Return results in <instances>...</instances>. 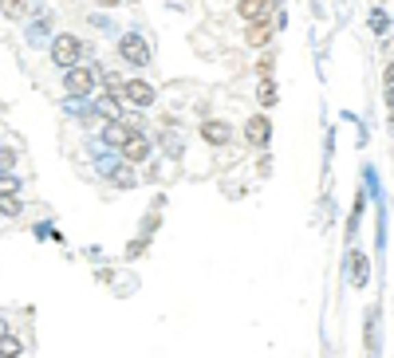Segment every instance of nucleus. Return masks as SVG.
Wrapping results in <instances>:
<instances>
[{
	"label": "nucleus",
	"mask_w": 394,
	"mask_h": 358,
	"mask_svg": "<svg viewBox=\"0 0 394 358\" xmlns=\"http://www.w3.org/2000/svg\"><path fill=\"white\" fill-rule=\"evenodd\" d=\"M63 91L71 94V99H91V94L99 91V67H95V63L67 67V71H63Z\"/></svg>",
	"instance_id": "1"
},
{
	"label": "nucleus",
	"mask_w": 394,
	"mask_h": 358,
	"mask_svg": "<svg viewBox=\"0 0 394 358\" xmlns=\"http://www.w3.org/2000/svg\"><path fill=\"white\" fill-rule=\"evenodd\" d=\"M47 51H51V63H56L60 71H67V67H75L79 55H83V40L71 36V31H56V36L47 40Z\"/></svg>",
	"instance_id": "2"
},
{
	"label": "nucleus",
	"mask_w": 394,
	"mask_h": 358,
	"mask_svg": "<svg viewBox=\"0 0 394 358\" xmlns=\"http://www.w3.org/2000/svg\"><path fill=\"white\" fill-rule=\"evenodd\" d=\"M119 60H123L126 67H150V44L142 40V31L119 36Z\"/></svg>",
	"instance_id": "3"
},
{
	"label": "nucleus",
	"mask_w": 394,
	"mask_h": 358,
	"mask_svg": "<svg viewBox=\"0 0 394 358\" xmlns=\"http://www.w3.org/2000/svg\"><path fill=\"white\" fill-rule=\"evenodd\" d=\"M154 99H158L154 83H146V79H126L123 83V103H130V107H154Z\"/></svg>",
	"instance_id": "4"
},
{
	"label": "nucleus",
	"mask_w": 394,
	"mask_h": 358,
	"mask_svg": "<svg viewBox=\"0 0 394 358\" xmlns=\"http://www.w3.org/2000/svg\"><path fill=\"white\" fill-rule=\"evenodd\" d=\"M245 142L256 146V150H264L268 142H272V118L268 114H252L249 123H245Z\"/></svg>",
	"instance_id": "5"
},
{
	"label": "nucleus",
	"mask_w": 394,
	"mask_h": 358,
	"mask_svg": "<svg viewBox=\"0 0 394 358\" xmlns=\"http://www.w3.org/2000/svg\"><path fill=\"white\" fill-rule=\"evenodd\" d=\"M119 157H123L126 166H142V162L150 157V138L134 130V134H130V138L123 142V150H119Z\"/></svg>",
	"instance_id": "6"
},
{
	"label": "nucleus",
	"mask_w": 394,
	"mask_h": 358,
	"mask_svg": "<svg viewBox=\"0 0 394 358\" xmlns=\"http://www.w3.org/2000/svg\"><path fill=\"white\" fill-rule=\"evenodd\" d=\"M95 118H103V123H110V118H123V99L119 94H107V91H95Z\"/></svg>",
	"instance_id": "7"
},
{
	"label": "nucleus",
	"mask_w": 394,
	"mask_h": 358,
	"mask_svg": "<svg viewBox=\"0 0 394 358\" xmlns=\"http://www.w3.org/2000/svg\"><path fill=\"white\" fill-rule=\"evenodd\" d=\"M201 138L209 142V146H229V142H233V126L225 123V118H205Z\"/></svg>",
	"instance_id": "8"
},
{
	"label": "nucleus",
	"mask_w": 394,
	"mask_h": 358,
	"mask_svg": "<svg viewBox=\"0 0 394 358\" xmlns=\"http://www.w3.org/2000/svg\"><path fill=\"white\" fill-rule=\"evenodd\" d=\"M134 134V126L126 123V118H110V123H103V142H107L110 150H123V142Z\"/></svg>",
	"instance_id": "9"
},
{
	"label": "nucleus",
	"mask_w": 394,
	"mask_h": 358,
	"mask_svg": "<svg viewBox=\"0 0 394 358\" xmlns=\"http://www.w3.org/2000/svg\"><path fill=\"white\" fill-rule=\"evenodd\" d=\"M272 36H276V31H272L268 20H249V24H245V44L249 47H268Z\"/></svg>",
	"instance_id": "10"
},
{
	"label": "nucleus",
	"mask_w": 394,
	"mask_h": 358,
	"mask_svg": "<svg viewBox=\"0 0 394 358\" xmlns=\"http://www.w3.org/2000/svg\"><path fill=\"white\" fill-rule=\"evenodd\" d=\"M47 36H51V20H47V12H40L32 20V28L24 31V40H28L32 47H40V44H47Z\"/></svg>",
	"instance_id": "11"
},
{
	"label": "nucleus",
	"mask_w": 394,
	"mask_h": 358,
	"mask_svg": "<svg viewBox=\"0 0 394 358\" xmlns=\"http://www.w3.org/2000/svg\"><path fill=\"white\" fill-rule=\"evenodd\" d=\"M256 103L264 110H272L276 103H280V87H276V79H260L256 83Z\"/></svg>",
	"instance_id": "12"
},
{
	"label": "nucleus",
	"mask_w": 394,
	"mask_h": 358,
	"mask_svg": "<svg viewBox=\"0 0 394 358\" xmlns=\"http://www.w3.org/2000/svg\"><path fill=\"white\" fill-rule=\"evenodd\" d=\"M268 8H272V0H236V12L245 16V24L249 20H264Z\"/></svg>",
	"instance_id": "13"
},
{
	"label": "nucleus",
	"mask_w": 394,
	"mask_h": 358,
	"mask_svg": "<svg viewBox=\"0 0 394 358\" xmlns=\"http://www.w3.org/2000/svg\"><path fill=\"white\" fill-rule=\"evenodd\" d=\"M107 177H110V181H114L119 189H134V186H138V177L130 173V166H126V162H119V166L107 173Z\"/></svg>",
	"instance_id": "14"
},
{
	"label": "nucleus",
	"mask_w": 394,
	"mask_h": 358,
	"mask_svg": "<svg viewBox=\"0 0 394 358\" xmlns=\"http://www.w3.org/2000/svg\"><path fill=\"white\" fill-rule=\"evenodd\" d=\"M0 12L8 16V20H24L32 12V0H0Z\"/></svg>",
	"instance_id": "15"
},
{
	"label": "nucleus",
	"mask_w": 394,
	"mask_h": 358,
	"mask_svg": "<svg viewBox=\"0 0 394 358\" xmlns=\"http://www.w3.org/2000/svg\"><path fill=\"white\" fill-rule=\"evenodd\" d=\"M367 24H371V31H375V36H382V40H386V31H391V16L382 12V8H371Z\"/></svg>",
	"instance_id": "16"
},
{
	"label": "nucleus",
	"mask_w": 394,
	"mask_h": 358,
	"mask_svg": "<svg viewBox=\"0 0 394 358\" xmlns=\"http://www.w3.org/2000/svg\"><path fill=\"white\" fill-rule=\"evenodd\" d=\"M362 181H367V193H371L375 201H382V181H378V170H375V166H362Z\"/></svg>",
	"instance_id": "17"
},
{
	"label": "nucleus",
	"mask_w": 394,
	"mask_h": 358,
	"mask_svg": "<svg viewBox=\"0 0 394 358\" xmlns=\"http://www.w3.org/2000/svg\"><path fill=\"white\" fill-rule=\"evenodd\" d=\"M20 350H24V343L16 335H0V358H16Z\"/></svg>",
	"instance_id": "18"
},
{
	"label": "nucleus",
	"mask_w": 394,
	"mask_h": 358,
	"mask_svg": "<svg viewBox=\"0 0 394 358\" xmlns=\"http://www.w3.org/2000/svg\"><path fill=\"white\" fill-rule=\"evenodd\" d=\"M351 272H355V287H362V283H367V256H362V252L351 256Z\"/></svg>",
	"instance_id": "19"
},
{
	"label": "nucleus",
	"mask_w": 394,
	"mask_h": 358,
	"mask_svg": "<svg viewBox=\"0 0 394 358\" xmlns=\"http://www.w3.org/2000/svg\"><path fill=\"white\" fill-rule=\"evenodd\" d=\"M272 71H276V55H272V51H264V55L256 60V75H260V79H272Z\"/></svg>",
	"instance_id": "20"
},
{
	"label": "nucleus",
	"mask_w": 394,
	"mask_h": 358,
	"mask_svg": "<svg viewBox=\"0 0 394 358\" xmlns=\"http://www.w3.org/2000/svg\"><path fill=\"white\" fill-rule=\"evenodd\" d=\"M0 213H4V217H16V213H20V201H16V193H4V197H0Z\"/></svg>",
	"instance_id": "21"
},
{
	"label": "nucleus",
	"mask_w": 394,
	"mask_h": 358,
	"mask_svg": "<svg viewBox=\"0 0 394 358\" xmlns=\"http://www.w3.org/2000/svg\"><path fill=\"white\" fill-rule=\"evenodd\" d=\"M16 166V150L12 146H0V173H8Z\"/></svg>",
	"instance_id": "22"
},
{
	"label": "nucleus",
	"mask_w": 394,
	"mask_h": 358,
	"mask_svg": "<svg viewBox=\"0 0 394 358\" xmlns=\"http://www.w3.org/2000/svg\"><path fill=\"white\" fill-rule=\"evenodd\" d=\"M146 248H150V240H146V236H138L134 244H126V256H130V260H138V256H142Z\"/></svg>",
	"instance_id": "23"
},
{
	"label": "nucleus",
	"mask_w": 394,
	"mask_h": 358,
	"mask_svg": "<svg viewBox=\"0 0 394 358\" xmlns=\"http://www.w3.org/2000/svg\"><path fill=\"white\" fill-rule=\"evenodd\" d=\"M16 189H20V181H16V177H8V173H4V177H0V197H4V193H16Z\"/></svg>",
	"instance_id": "24"
},
{
	"label": "nucleus",
	"mask_w": 394,
	"mask_h": 358,
	"mask_svg": "<svg viewBox=\"0 0 394 358\" xmlns=\"http://www.w3.org/2000/svg\"><path fill=\"white\" fill-rule=\"evenodd\" d=\"M154 229H158V213H146V225H142V233L150 236V233H154Z\"/></svg>",
	"instance_id": "25"
},
{
	"label": "nucleus",
	"mask_w": 394,
	"mask_h": 358,
	"mask_svg": "<svg viewBox=\"0 0 394 358\" xmlns=\"http://www.w3.org/2000/svg\"><path fill=\"white\" fill-rule=\"evenodd\" d=\"M95 4H99V8H119L123 0H95Z\"/></svg>",
	"instance_id": "26"
}]
</instances>
